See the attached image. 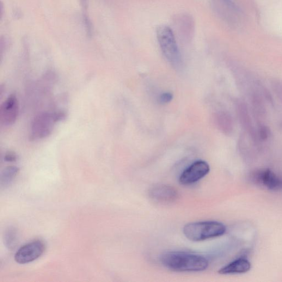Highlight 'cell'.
<instances>
[{
	"label": "cell",
	"instance_id": "30bf717a",
	"mask_svg": "<svg viewBox=\"0 0 282 282\" xmlns=\"http://www.w3.org/2000/svg\"><path fill=\"white\" fill-rule=\"evenodd\" d=\"M251 267V263L247 259L239 258L220 268L218 273L220 274L244 273L250 271Z\"/></svg>",
	"mask_w": 282,
	"mask_h": 282
},
{
	"label": "cell",
	"instance_id": "8992f818",
	"mask_svg": "<svg viewBox=\"0 0 282 282\" xmlns=\"http://www.w3.org/2000/svg\"><path fill=\"white\" fill-rule=\"evenodd\" d=\"M45 245L43 242L37 240L23 245L17 251L15 259L20 264H26L38 259L43 253Z\"/></svg>",
	"mask_w": 282,
	"mask_h": 282
},
{
	"label": "cell",
	"instance_id": "9a60e30c",
	"mask_svg": "<svg viewBox=\"0 0 282 282\" xmlns=\"http://www.w3.org/2000/svg\"><path fill=\"white\" fill-rule=\"evenodd\" d=\"M272 87L275 96L282 104V81L279 79L273 81Z\"/></svg>",
	"mask_w": 282,
	"mask_h": 282
},
{
	"label": "cell",
	"instance_id": "2e32d148",
	"mask_svg": "<svg viewBox=\"0 0 282 282\" xmlns=\"http://www.w3.org/2000/svg\"><path fill=\"white\" fill-rule=\"evenodd\" d=\"M269 134H270V131L268 127L265 125H261L259 127L257 135L262 140H266L269 137Z\"/></svg>",
	"mask_w": 282,
	"mask_h": 282
},
{
	"label": "cell",
	"instance_id": "4fadbf2b",
	"mask_svg": "<svg viewBox=\"0 0 282 282\" xmlns=\"http://www.w3.org/2000/svg\"><path fill=\"white\" fill-rule=\"evenodd\" d=\"M251 104H252L254 112L259 118H263L265 116L266 108L261 96L256 92L251 95Z\"/></svg>",
	"mask_w": 282,
	"mask_h": 282
},
{
	"label": "cell",
	"instance_id": "ac0fdd59",
	"mask_svg": "<svg viewBox=\"0 0 282 282\" xmlns=\"http://www.w3.org/2000/svg\"><path fill=\"white\" fill-rule=\"evenodd\" d=\"M5 161L8 162H15L17 161V156L15 153L9 152L5 156Z\"/></svg>",
	"mask_w": 282,
	"mask_h": 282
},
{
	"label": "cell",
	"instance_id": "7c38bea8",
	"mask_svg": "<svg viewBox=\"0 0 282 282\" xmlns=\"http://www.w3.org/2000/svg\"><path fill=\"white\" fill-rule=\"evenodd\" d=\"M19 172V168L15 166H10L6 168L1 175V185L2 187L10 186L15 180L17 174Z\"/></svg>",
	"mask_w": 282,
	"mask_h": 282
},
{
	"label": "cell",
	"instance_id": "5b68a950",
	"mask_svg": "<svg viewBox=\"0 0 282 282\" xmlns=\"http://www.w3.org/2000/svg\"><path fill=\"white\" fill-rule=\"evenodd\" d=\"M210 167L204 161H198L187 168L180 176L179 181L182 185H190L198 182L210 173Z\"/></svg>",
	"mask_w": 282,
	"mask_h": 282
},
{
	"label": "cell",
	"instance_id": "7a4b0ae2",
	"mask_svg": "<svg viewBox=\"0 0 282 282\" xmlns=\"http://www.w3.org/2000/svg\"><path fill=\"white\" fill-rule=\"evenodd\" d=\"M226 232L225 226L217 221L190 223L183 228V234L189 240L198 242L222 236Z\"/></svg>",
	"mask_w": 282,
	"mask_h": 282
},
{
	"label": "cell",
	"instance_id": "6da1fadb",
	"mask_svg": "<svg viewBox=\"0 0 282 282\" xmlns=\"http://www.w3.org/2000/svg\"><path fill=\"white\" fill-rule=\"evenodd\" d=\"M160 261L169 270L179 272H202L209 265L204 256L182 251L165 253L161 256Z\"/></svg>",
	"mask_w": 282,
	"mask_h": 282
},
{
	"label": "cell",
	"instance_id": "52a82bcc",
	"mask_svg": "<svg viewBox=\"0 0 282 282\" xmlns=\"http://www.w3.org/2000/svg\"><path fill=\"white\" fill-rule=\"evenodd\" d=\"M149 195L153 201L161 204L173 203L178 198V193L174 187L163 183L152 186Z\"/></svg>",
	"mask_w": 282,
	"mask_h": 282
},
{
	"label": "cell",
	"instance_id": "277c9868",
	"mask_svg": "<svg viewBox=\"0 0 282 282\" xmlns=\"http://www.w3.org/2000/svg\"><path fill=\"white\" fill-rule=\"evenodd\" d=\"M65 116L62 112H44L36 116L32 124L31 138L39 139L49 136L53 132L55 124L58 121L64 120Z\"/></svg>",
	"mask_w": 282,
	"mask_h": 282
},
{
	"label": "cell",
	"instance_id": "8fae6325",
	"mask_svg": "<svg viewBox=\"0 0 282 282\" xmlns=\"http://www.w3.org/2000/svg\"><path fill=\"white\" fill-rule=\"evenodd\" d=\"M238 112L240 118L241 122L245 129L253 136H256V133L253 125L252 120H251V116L246 104L243 103L238 104Z\"/></svg>",
	"mask_w": 282,
	"mask_h": 282
},
{
	"label": "cell",
	"instance_id": "3957f363",
	"mask_svg": "<svg viewBox=\"0 0 282 282\" xmlns=\"http://www.w3.org/2000/svg\"><path fill=\"white\" fill-rule=\"evenodd\" d=\"M157 38L165 57L174 67H179L182 59L172 29L165 25L158 27Z\"/></svg>",
	"mask_w": 282,
	"mask_h": 282
},
{
	"label": "cell",
	"instance_id": "e0dca14e",
	"mask_svg": "<svg viewBox=\"0 0 282 282\" xmlns=\"http://www.w3.org/2000/svg\"><path fill=\"white\" fill-rule=\"evenodd\" d=\"M173 96L170 93H165L159 98V102L162 104H168L172 101Z\"/></svg>",
	"mask_w": 282,
	"mask_h": 282
},
{
	"label": "cell",
	"instance_id": "9c48e42d",
	"mask_svg": "<svg viewBox=\"0 0 282 282\" xmlns=\"http://www.w3.org/2000/svg\"><path fill=\"white\" fill-rule=\"evenodd\" d=\"M255 180L269 190L278 191L282 189V179L270 170L259 171L254 175Z\"/></svg>",
	"mask_w": 282,
	"mask_h": 282
},
{
	"label": "cell",
	"instance_id": "ba28073f",
	"mask_svg": "<svg viewBox=\"0 0 282 282\" xmlns=\"http://www.w3.org/2000/svg\"><path fill=\"white\" fill-rule=\"evenodd\" d=\"M19 106L15 95L9 97L0 107V121L5 126L13 125L17 120Z\"/></svg>",
	"mask_w": 282,
	"mask_h": 282
},
{
	"label": "cell",
	"instance_id": "d6986e66",
	"mask_svg": "<svg viewBox=\"0 0 282 282\" xmlns=\"http://www.w3.org/2000/svg\"><path fill=\"white\" fill-rule=\"evenodd\" d=\"M222 1L226 5L228 6L229 7L232 9L236 8V6L234 3H232V0H222Z\"/></svg>",
	"mask_w": 282,
	"mask_h": 282
},
{
	"label": "cell",
	"instance_id": "5bb4252c",
	"mask_svg": "<svg viewBox=\"0 0 282 282\" xmlns=\"http://www.w3.org/2000/svg\"><path fill=\"white\" fill-rule=\"evenodd\" d=\"M17 241V232L14 228H9L6 231L5 236V242L9 249L15 248Z\"/></svg>",
	"mask_w": 282,
	"mask_h": 282
}]
</instances>
